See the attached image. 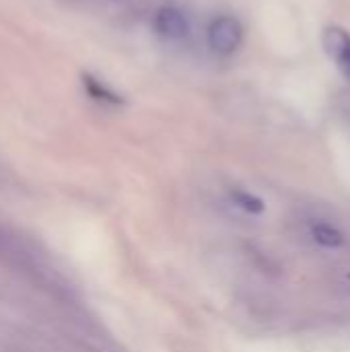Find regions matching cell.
Instances as JSON below:
<instances>
[{
	"label": "cell",
	"instance_id": "cell-1",
	"mask_svg": "<svg viewBox=\"0 0 350 352\" xmlns=\"http://www.w3.org/2000/svg\"><path fill=\"white\" fill-rule=\"evenodd\" d=\"M243 41V29L235 16H217L208 27V45L219 56H231Z\"/></svg>",
	"mask_w": 350,
	"mask_h": 352
},
{
	"label": "cell",
	"instance_id": "cell-2",
	"mask_svg": "<svg viewBox=\"0 0 350 352\" xmlns=\"http://www.w3.org/2000/svg\"><path fill=\"white\" fill-rule=\"evenodd\" d=\"M324 47L326 54L336 62L340 72L350 80V33L342 27H328L324 31Z\"/></svg>",
	"mask_w": 350,
	"mask_h": 352
},
{
	"label": "cell",
	"instance_id": "cell-3",
	"mask_svg": "<svg viewBox=\"0 0 350 352\" xmlns=\"http://www.w3.org/2000/svg\"><path fill=\"white\" fill-rule=\"evenodd\" d=\"M155 29L167 37V39H182L188 35L190 31V25H188V19L177 10V8H161L155 16Z\"/></svg>",
	"mask_w": 350,
	"mask_h": 352
},
{
	"label": "cell",
	"instance_id": "cell-4",
	"mask_svg": "<svg viewBox=\"0 0 350 352\" xmlns=\"http://www.w3.org/2000/svg\"><path fill=\"white\" fill-rule=\"evenodd\" d=\"M309 235H311V239H314L318 245H322V248H326V250H340V248L347 245L344 233H342L336 225L326 223V221H316V223H311V225H309Z\"/></svg>",
	"mask_w": 350,
	"mask_h": 352
},
{
	"label": "cell",
	"instance_id": "cell-5",
	"mask_svg": "<svg viewBox=\"0 0 350 352\" xmlns=\"http://www.w3.org/2000/svg\"><path fill=\"white\" fill-rule=\"evenodd\" d=\"M231 200H233V204L237 208H241L248 214H260L266 208L262 198H258V196H254V194H250L245 190H233L231 192Z\"/></svg>",
	"mask_w": 350,
	"mask_h": 352
}]
</instances>
